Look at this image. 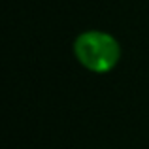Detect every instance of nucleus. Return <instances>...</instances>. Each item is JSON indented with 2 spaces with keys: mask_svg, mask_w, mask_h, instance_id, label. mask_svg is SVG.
<instances>
[{
  "mask_svg": "<svg viewBox=\"0 0 149 149\" xmlns=\"http://www.w3.org/2000/svg\"><path fill=\"white\" fill-rule=\"evenodd\" d=\"M74 57L93 74H108L121 61V44L113 34L91 29L77 34L74 40Z\"/></svg>",
  "mask_w": 149,
  "mask_h": 149,
  "instance_id": "obj_1",
  "label": "nucleus"
}]
</instances>
